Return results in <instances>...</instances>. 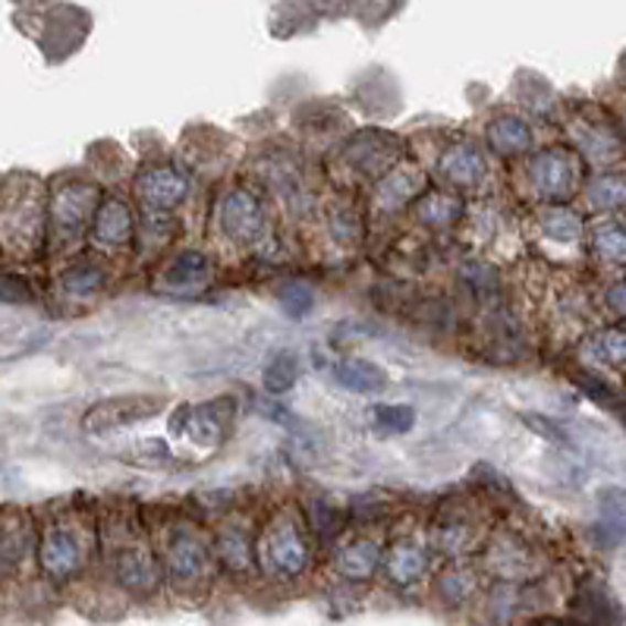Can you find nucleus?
<instances>
[{
	"label": "nucleus",
	"mask_w": 626,
	"mask_h": 626,
	"mask_svg": "<svg viewBox=\"0 0 626 626\" xmlns=\"http://www.w3.org/2000/svg\"><path fill=\"white\" fill-rule=\"evenodd\" d=\"M488 145L500 158H517V154L532 149V130L519 117H510V114L497 117L495 123L488 127Z\"/></svg>",
	"instance_id": "21"
},
{
	"label": "nucleus",
	"mask_w": 626,
	"mask_h": 626,
	"mask_svg": "<svg viewBox=\"0 0 626 626\" xmlns=\"http://www.w3.org/2000/svg\"><path fill=\"white\" fill-rule=\"evenodd\" d=\"M303 519L305 526H309V532H312V539L322 541H334L341 532H344V514L331 504V500H324V497H312V500H305L303 507Z\"/></svg>",
	"instance_id": "23"
},
{
	"label": "nucleus",
	"mask_w": 626,
	"mask_h": 626,
	"mask_svg": "<svg viewBox=\"0 0 626 626\" xmlns=\"http://www.w3.org/2000/svg\"><path fill=\"white\" fill-rule=\"evenodd\" d=\"M265 388L271 390V393H283V390H290L296 385V378H300V363H296V356L293 353H278L268 366H265Z\"/></svg>",
	"instance_id": "25"
},
{
	"label": "nucleus",
	"mask_w": 626,
	"mask_h": 626,
	"mask_svg": "<svg viewBox=\"0 0 626 626\" xmlns=\"http://www.w3.org/2000/svg\"><path fill=\"white\" fill-rule=\"evenodd\" d=\"M441 176L454 186H475L485 176V158L475 145H456L441 158Z\"/></svg>",
	"instance_id": "22"
},
{
	"label": "nucleus",
	"mask_w": 626,
	"mask_h": 626,
	"mask_svg": "<svg viewBox=\"0 0 626 626\" xmlns=\"http://www.w3.org/2000/svg\"><path fill=\"white\" fill-rule=\"evenodd\" d=\"M42 190L29 180L10 183L0 195V246L17 256H32L44 237Z\"/></svg>",
	"instance_id": "5"
},
{
	"label": "nucleus",
	"mask_w": 626,
	"mask_h": 626,
	"mask_svg": "<svg viewBox=\"0 0 626 626\" xmlns=\"http://www.w3.org/2000/svg\"><path fill=\"white\" fill-rule=\"evenodd\" d=\"M592 246L605 261H626V227L624 224H602L592 234Z\"/></svg>",
	"instance_id": "27"
},
{
	"label": "nucleus",
	"mask_w": 626,
	"mask_h": 626,
	"mask_svg": "<svg viewBox=\"0 0 626 626\" xmlns=\"http://www.w3.org/2000/svg\"><path fill=\"white\" fill-rule=\"evenodd\" d=\"M0 300L7 303H29L32 300V290L17 278H0Z\"/></svg>",
	"instance_id": "32"
},
{
	"label": "nucleus",
	"mask_w": 626,
	"mask_h": 626,
	"mask_svg": "<svg viewBox=\"0 0 626 626\" xmlns=\"http://www.w3.org/2000/svg\"><path fill=\"white\" fill-rule=\"evenodd\" d=\"M312 532L303 514L278 507L256 532V563L265 580L281 585L300 583L312 570Z\"/></svg>",
	"instance_id": "2"
},
{
	"label": "nucleus",
	"mask_w": 626,
	"mask_h": 626,
	"mask_svg": "<svg viewBox=\"0 0 626 626\" xmlns=\"http://www.w3.org/2000/svg\"><path fill=\"white\" fill-rule=\"evenodd\" d=\"M98 190L83 180H66L51 195V227L57 239H73L86 230V224L95 217Z\"/></svg>",
	"instance_id": "8"
},
{
	"label": "nucleus",
	"mask_w": 626,
	"mask_h": 626,
	"mask_svg": "<svg viewBox=\"0 0 626 626\" xmlns=\"http://www.w3.org/2000/svg\"><path fill=\"white\" fill-rule=\"evenodd\" d=\"M212 278V261L205 252L198 249H183V252H173L171 259L161 265L158 271V283L164 290H173V293H186V290H195L202 283H208Z\"/></svg>",
	"instance_id": "16"
},
{
	"label": "nucleus",
	"mask_w": 626,
	"mask_h": 626,
	"mask_svg": "<svg viewBox=\"0 0 626 626\" xmlns=\"http://www.w3.org/2000/svg\"><path fill=\"white\" fill-rule=\"evenodd\" d=\"M412 425H415V412H412V407H403V403L375 407V432L378 434L393 438V434L410 432Z\"/></svg>",
	"instance_id": "26"
},
{
	"label": "nucleus",
	"mask_w": 626,
	"mask_h": 626,
	"mask_svg": "<svg viewBox=\"0 0 626 626\" xmlns=\"http://www.w3.org/2000/svg\"><path fill=\"white\" fill-rule=\"evenodd\" d=\"M186 195H190V180L173 164H154L136 180V198L142 202L145 212H154V215L183 205Z\"/></svg>",
	"instance_id": "11"
},
{
	"label": "nucleus",
	"mask_w": 626,
	"mask_h": 626,
	"mask_svg": "<svg viewBox=\"0 0 626 626\" xmlns=\"http://www.w3.org/2000/svg\"><path fill=\"white\" fill-rule=\"evenodd\" d=\"M429 202L434 205V208H425V220H429V224H441V220H451V217L456 215L454 202L444 198V195H432Z\"/></svg>",
	"instance_id": "33"
},
{
	"label": "nucleus",
	"mask_w": 626,
	"mask_h": 626,
	"mask_svg": "<svg viewBox=\"0 0 626 626\" xmlns=\"http://www.w3.org/2000/svg\"><path fill=\"white\" fill-rule=\"evenodd\" d=\"M478 541H482V517H478L475 504L454 500V504L438 507L432 526H429V544L434 554L456 561L466 551H473Z\"/></svg>",
	"instance_id": "6"
},
{
	"label": "nucleus",
	"mask_w": 626,
	"mask_h": 626,
	"mask_svg": "<svg viewBox=\"0 0 626 626\" xmlns=\"http://www.w3.org/2000/svg\"><path fill=\"white\" fill-rule=\"evenodd\" d=\"M432 544L415 536H400L385 548V561H381V573L393 589H415L419 583L429 580L432 573Z\"/></svg>",
	"instance_id": "9"
},
{
	"label": "nucleus",
	"mask_w": 626,
	"mask_h": 626,
	"mask_svg": "<svg viewBox=\"0 0 626 626\" xmlns=\"http://www.w3.org/2000/svg\"><path fill=\"white\" fill-rule=\"evenodd\" d=\"M541 230L558 242H573L580 237V217L566 212V208H554V212L541 217Z\"/></svg>",
	"instance_id": "29"
},
{
	"label": "nucleus",
	"mask_w": 626,
	"mask_h": 626,
	"mask_svg": "<svg viewBox=\"0 0 626 626\" xmlns=\"http://www.w3.org/2000/svg\"><path fill=\"white\" fill-rule=\"evenodd\" d=\"M212 541H215L217 566L224 573H230V576H252L259 570V563H256V532H252L249 519L227 514V519L217 526Z\"/></svg>",
	"instance_id": "10"
},
{
	"label": "nucleus",
	"mask_w": 626,
	"mask_h": 626,
	"mask_svg": "<svg viewBox=\"0 0 626 626\" xmlns=\"http://www.w3.org/2000/svg\"><path fill=\"white\" fill-rule=\"evenodd\" d=\"M529 186L541 198H563L576 186V168L566 152H544L529 164Z\"/></svg>",
	"instance_id": "14"
},
{
	"label": "nucleus",
	"mask_w": 626,
	"mask_h": 626,
	"mask_svg": "<svg viewBox=\"0 0 626 626\" xmlns=\"http://www.w3.org/2000/svg\"><path fill=\"white\" fill-rule=\"evenodd\" d=\"M215 220L217 230L224 237L230 239V242H242V246L261 239L265 230H268V215H265L261 202L249 190H242V186L224 193V198L217 202Z\"/></svg>",
	"instance_id": "7"
},
{
	"label": "nucleus",
	"mask_w": 626,
	"mask_h": 626,
	"mask_svg": "<svg viewBox=\"0 0 626 626\" xmlns=\"http://www.w3.org/2000/svg\"><path fill=\"white\" fill-rule=\"evenodd\" d=\"M432 592L434 598L447 611H460V607L475 602V595H478V573H475L473 566H466V563L451 561L432 576Z\"/></svg>",
	"instance_id": "18"
},
{
	"label": "nucleus",
	"mask_w": 626,
	"mask_h": 626,
	"mask_svg": "<svg viewBox=\"0 0 626 626\" xmlns=\"http://www.w3.org/2000/svg\"><path fill=\"white\" fill-rule=\"evenodd\" d=\"M95 242H101L105 249H123L130 246L132 234H136V220H132V208L123 198H108L98 205L95 212V224H91Z\"/></svg>",
	"instance_id": "19"
},
{
	"label": "nucleus",
	"mask_w": 626,
	"mask_h": 626,
	"mask_svg": "<svg viewBox=\"0 0 626 626\" xmlns=\"http://www.w3.org/2000/svg\"><path fill=\"white\" fill-rule=\"evenodd\" d=\"M158 412V400L154 397H120V400H108L98 403L95 410L86 415L88 432H117L123 425L142 422Z\"/></svg>",
	"instance_id": "15"
},
{
	"label": "nucleus",
	"mask_w": 626,
	"mask_h": 626,
	"mask_svg": "<svg viewBox=\"0 0 626 626\" xmlns=\"http://www.w3.org/2000/svg\"><path fill=\"white\" fill-rule=\"evenodd\" d=\"M485 563L497 583H519L532 570V551L517 532H497L485 548Z\"/></svg>",
	"instance_id": "13"
},
{
	"label": "nucleus",
	"mask_w": 626,
	"mask_h": 626,
	"mask_svg": "<svg viewBox=\"0 0 626 626\" xmlns=\"http://www.w3.org/2000/svg\"><path fill=\"white\" fill-rule=\"evenodd\" d=\"M105 283H108V274H105V268L95 265V261H76L64 274V290L69 296H76V300L95 296Z\"/></svg>",
	"instance_id": "24"
},
{
	"label": "nucleus",
	"mask_w": 626,
	"mask_h": 626,
	"mask_svg": "<svg viewBox=\"0 0 626 626\" xmlns=\"http://www.w3.org/2000/svg\"><path fill=\"white\" fill-rule=\"evenodd\" d=\"M381 561H385V544L371 536H356L337 548L334 570L346 583H368L381 573Z\"/></svg>",
	"instance_id": "12"
},
{
	"label": "nucleus",
	"mask_w": 626,
	"mask_h": 626,
	"mask_svg": "<svg viewBox=\"0 0 626 626\" xmlns=\"http://www.w3.org/2000/svg\"><path fill=\"white\" fill-rule=\"evenodd\" d=\"M91 554H95V526L83 514H61L44 526L39 561L51 583L64 585L83 576Z\"/></svg>",
	"instance_id": "4"
},
{
	"label": "nucleus",
	"mask_w": 626,
	"mask_h": 626,
	"mask_svg": "<svg viewBox=\"0 0 626 626\" xmlns=\"http://www.w3.org/2000/svg\"><path fill=\"white\" fill-rule=\"evenodd\" d=\"M589 353H592L598 363L626 366V334L624 331H605V334H598V337L589 344Z\"/></svg>",
	"instance_id": "28"
},
{
	"label": "nucleus",
	"mask_w": 626,
	"mask_h": 626,
	"mask_svg": "<svg viewBox=\"0 0 626 626\" xmlns=\"http://www.w3.org/2000/svg\"><path fill=\"white\" fill-rule=\"evenodd\" d=\"M589 198L598 208H617L626 205V180L624 176H602L589 186Z\"/></svg>",
	"instance_id": "30"
},
{
	"label": "nucleus",
	"mask_w": 626,
	"mask_h": 626,
	"mask_svg": "<svg viewBox=\"0 0 626 626\" xmlns=\"http://www.w3.org/2000/svg\"><path fill=\"white\" fill-rule=\"evenodd\" d=\"M158 558L164 570V583L183 595H202L217 573L215 541L202 532V526L186 517H176L158 532Z\"/></svg>",
	"instance_id": "1"
},
{
	"label": "nucleus",
	"mask_w": 626,
	"mask_h": 626,
	"mask_svg": "<svg viewBox=\"0 0 626 626\" xmlns=\"http://www.w3.org/2000/svg\"><path fill=\"white\" fill-rule=\"evenodd\" d=\"M607 300H611V305H614L617 312H624V315H626V287H624V283H620V287H614Z\"/></svg>",
	"instance_id": "34"
},
{
	"label": "nucleus",
	"mask_w": 626,
	"mask_h": 626,
	"mask_svg": "<svg viewBox=\"0 0 626 626\" xmlns=\"http://www.w3.org/2000/svg\"><path fill=\"white\" fill-rule=\"evenodd\" d=\"M108 570L110 580L120 585L127 595L152 598L164 585V570L154 539L136 519H117L108 529Z\"/></svg>",
	"instance_id": "3"
},
{
	"label": "nucleus",
	"mask_w": 626,
	"mask_h": 626,
	"mask_svg": "<svg viewBox=\"0 0 626 626\" xmlns=\"http://www.w3.org/2000/svg\"><path fill=\"white\" fill-rule=\"evenodd\" d=\"M278 300H281L283 312L290 315V319H303L312 312V303H315V296H312V290L305 287V283L293 281L281 287V293H278Z\"/></svg>",
	"instance_id": "31"
},
{
	"label": "nucleus",
	"mask_w": 626,
	"mask_h": 626,
	"mask_svg": "<svg viewBox=\"0 0 626 626\" xmlns=\"http://www.w3.org/2000/svg\"><path fill=\"white\" fill-rule=\"evenodd\" d=\"M334 378L337 385L353 393H378L388 385V371L368 359H344L334 366Z\"/></svg>",
	"instance_id": "20"
},
{
	"label": "nucleus",
	"mask_w": 626,
	"mask_h": 626,
	"mask_svg": "<svg viewBox=\"0 0 626 626\" xmlns=\"http://www.w3.org/2000/svg\"><path fill=\"white\" fill-rule=\"evenodd\" d=\"M32 551V522L22 510L0 514V576L17 573Z\"/></svg>",
	"instance_id": "17"
}]
</instances>
